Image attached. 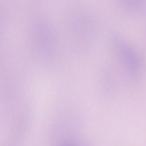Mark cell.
<instances>
[{
    "mask_svg": "<svg viewBox=\"0 0 146 146\" xmlns=\"http://www.w3.org/2000/svg\"><path fill=\"white\" fill-rule=\"evenodd\" d=\"M58 146H79L77 143H74L72 141H63L61 144H59Z\"/></svg>",
    "mask_w": 146,
    "mask_h": 146,
    "instance_id": "2",
    "label": "cell"
},
{
    "mask_svg": "<svg viewBox=\"0 0 146 146\" xmlns=\"http://www.w3.org/2000/svg\"><path fill=\"white\" fill-rule=\"evenodd\" d=\"M116 43H117L119 52L122 55V58L125 61L128 68L131 71H137L140 66V60L139 57L136 54L135 50L131 48L129 44H127L125 41L121 40L120 38L116 39Z\"/></svg>",
    "mask_w": 146,
    "mask_h": 146,
    "instance_id": "1",
    "label": "cell"
}]
</instances>
